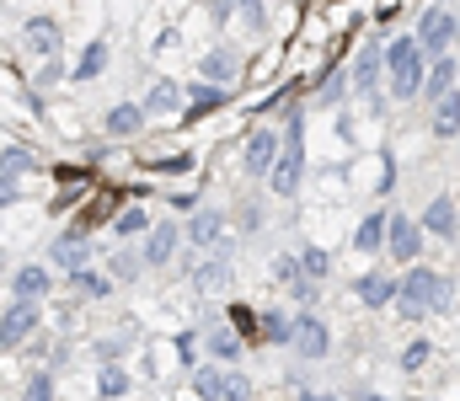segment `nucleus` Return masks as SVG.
<instances>
[{
  "instance_id": "nucleus-28",
  "label": "nucleus",
  "mask_w": 460,
  "mask_h": 401,
  "mask_svg": "<svg viewBox=\"0 0 460 401\" xmlns=\"http://www.w3.org/2000/svg\"><path fill=\"white\" fill-rule=\"evenodd\" d=\"M145 231H150V209L128 204V209L113 214V241H134V236H145Z\"/></svg>"
},
{
  "instance_id": "nucleus-41",
  "label": "nucleus",
  "mask_w": 460,
  "mask_h": 401,
  "mask_svg": "<svg viewBox=\"0 0 460 401\" xmlns=\"http://www.w3.org/2000/svg\"><path fill=\"white\" fill-rule=\"evenodd\" d=\"M230 327H235V332H241V343H246V337L257 332V310H252V305H230Z\"/></svg>"
},
{
  "instance_id": "nucleus-7",
  "label": "nucleus",
  "mask_w": 460,
  "mask_h": 401,
  "mask_svg": "<svg viewBox=\"0 0 460 401\" xmlns=\"http://www.w3.org/2000/svg\"><path fill=\"white\" fill-rule=\"evenodd\" d=\"M412 38L423 43V54H450V48H456V38H460V22H456V11H445V5H429Z\"/></svg>"
},
{
  "instance_id": "nucleus-5",
  "label": "nucleus",
  "mask_w": 460,
  "mask_h": 401,
  "mask_svg": "<svg viewBox=\"0 0 460 401\" xmlns=\"http://www.w3.org/2000/svg\"><path fill=\"white\" fill-rule=\"evenodd\" d=\"M134 241H139V263H145V273H161V267H172L177 247H182V225H177V220H150V231L134 236Z\"/></svg>"
},
{
  "instance_id": "nucleus-3",
  "label": "nucleus",
  "mask_w": 460,
  "mask_h": 401,
  "mask_svg": "<svg viewBox=\"0 0 460 401\" xmlns=\"http://www.w3.org/2000/svg\"><path fill=\"white\" fill-rule=\"evenodd\" d=\"M300 177H305V118H300V108H295V113H289V134L279 139L268 187H273L279 198H295V193H300Z\"/></svg>"
},
{
  "instance_id": "nucleus-47",
  "label": "nucleus",
  "mask_w": 460,
  "mask_h": 401,
  "mask_svg": "<svg viewBox=\"0 0 460 401\" xmlns=\"http://www.w3.org/2000/svg\"><path fill=\"white\" fill-rule=\"evenodd\" d=\"M220 5H230V11H235V5H246V0H220Z\"/></svg>"
},
{
  "instance_id": "nucleus-15",
  "label": "nucleus",
  "mask_w": 460,
  "mask_h": 401,
  "mask_svg": "<svg viewBox=\"0 0 460 401\" xmlns=\"http://www.w3.org/2000/svg\"><path fill=\"white\" fill-rule=\"evenodd\" d=\"M92 263V241H86V231H59L54 241H49V267H59V273H75V267Z\"/></svg>"
},
{
  "instance_id": "nucleus-17",
  "label": "nucleus",
  "mask_w": 460,
  "mask_h": 401,
  "mask_svg": "<svg viewBox=\"0 0 460 401\" xmlns=\"http://www.w3.org/2000/svg\"><path fill=\"white\" fill-rule=\"evenodd\" d=\"M108 70H113V43H108V38H92V43L81 48V59H75L70 81H75V86H92V81H102Z\"/></svg>"
},
{
  "instance_id": "nucleus-14",
  "label": "nucleus",
  "mask_w": 460,
  "mask_h": 401,
  "mask_svg": "<svg viewBox=\"0 0 460 401\" xmlns=\"http://www.w3.org/2000/svg\"><path fill=\"white\" fill-rule=\"evenodd\" d=\"M241 70H246V59H241V48H209V54H199V81H215V86H235L241 81Z\"/></svg>"
},
{
  "instance_id": "nucleus-27",
  "label": "nucleus",
  "mask_w": 460,
  "mask_h": 401,
  "mask_svg": "<svg viewBox=\"0 0 460 401\" xmlns=\"http://www.w3.org/2000/svg\"><path fill=\"white\" fill-rule=\"evenodd\" d=\"M257 337L273 343V348H289V337H295V316H284V310H262V316H257Z\"/></svg>"
},
{
  "instance_id": "nucleus-8",
  "label": "nucleus",
  "mask_w": 460,
  "mask_h": 401,
  "mask_svg": "<svg viewBox=\"0 0 460 401\" xmlns=\"http://www.w3.org/2000/svg\"><path fill=\"white\" fill-rule=\"evenodd\" d=\"M391 263H418V252H423V225L418 220H407V214H391L385 220V247H380Z\"/></svg>"
},
{
  "instance_id": "nucleus-2",
  "label": "nucleus",
  "mask_w": 460,
  "mask_h": 401,
  "mask_svg": "<svg viewBox=\"0 0 460 401\" xmlns=\"http://www.w3.org/2000/svg\"><path fill=\"white\" fill-rule=\"evenodd\" d=\"M396 305H402V316H407V321H418V316H429V310H445V305H450V283H445L434 267L407 263V278H396Z\"/></svg>"
},
{
  "instance_id": "nucleus-45",
  "label": "nucleus",
  "mask_w": 460,
  "mask_h": 401,
  "mask_svg": "<svg viewBox=\"0 0 460 401\" xmlns=\"http://www.w3.org/2000/svg\"><path fill=\"white\" fill-rule=\"evenodd\" d=\"M300 401H338L332 391H300Z\"/></svg>"
},
{
  "instance_id": "nucleus-34",
  "label": "nucleus",
  "mask_w": 460,
  "mask_h": 401,
  "mask_svg": "<svg viewBox=\"0 0 460 401\" xmlns=\"http://www.w3.org/2000/svg\"><path fill=\"white\" fill-rule=\"evenodd\" d=\"M0 171H5V177H32V171H38V155H32L27 144H5V150H0Z\"/></svg>"
},
{
  "instance_id": "nucleus-11",
  "label": "nucleus",
  "mask_w": 460,
  "mask_h": 401,
  "mask_svg": "<svg viewBox=\"0 0 460 401\" xmlns=\"http://www.w3.org/2000/svg\"><path fill=\"white\" fill-rule=\"evenodd\" d=\"M289 348H295L300 359H327V353H332V332H327V321H322L316 310H300V316H295V337H289Z\"/></svg>"
},
{
  "instance_id": "nucleus-36",
  "label": "nucleus",
  "mask_w": 460,
  "mask_h": 401,
  "mask_svg": "<svg viewBox=\"0 0 460 401\" xmlns=\"http://www.w3.org/2000/svg\"><path fill=\"white\" fill-rule=\"evenodd\" d=\"M65 81H70V70L59 65V54H54V59H43V65L32 70V92H54V86H65Z\"/></svg>"
},
{
  "instance_id": "nucleus-21",
  "label": "nucleus",
  "mask_w": 460,
  "mask_h": 401,
  "mask_svg": "<svg viewBox=\"0 0 460 401\" xmlns=\"http://www.w3.org/2000/svg\"><path fill=\"white\" fill-rule=\"evenodd\" d=\"M182 97H188V108L199 113V118H209V113H220L230 102V86H215V81H188L182 86Z\"/></svg>"
},
{
  "instance_id": "nucleus-9",
  "label": "nucleus",
  "mask_w": 460,
  "mask_h": 401,
  "mask_svg": "<svg viewBox=\"0 0 460 401\" xmlns=\"http://www.w3.org/2000/svg\"><path fill=\"white\" fill-rule=\"evenodd\" d=\"M188 283L199 289V294H226L230 289V247H209V252H199V263L188 273Z\"/></svg>"
},
{
  "instance_id": "nucleus-22",
  "label": "nucleus",
  "mask_w": 460,
  "mask_h": 401,
  "mask_svg": "<svg viewBox=\"0 0 460 401\" xmlns=\"http://www.w3.org/2000/svg\"><path fill=\"white\" fill-rule=\"evenodd\" d=\"M353 294H358V305H369V310L396 305V278H385V273H364V278H353Z\"/></svg>"
},
{
  "instance_id": "nucleus-42",
  "label": "nucleus",
  "mask_w": 460,
  "mask_h": 401,
  "mask_svg": "<svg viewBox=\"0 0 460 401\" xmlns=\"http://www.w3.org/2000/svg\"><path fill=\"white\" fill-rule=\"evenodd\" d=\"M423 364H429V343L418 337V343H407V348H402V370L412 375V370H423Z\"/></svg>"
},
{
  "instance_id": "nucleus-13",
  "label": "nucleus",
  "mask_w": 460,
  "mask_h": 401,
  "mask_svg": "<svg viewBox=\"0 0 460 401\" xmlns=\"http://www.w3.org/2000/svg\"><path fill=\"white\" fill-rule=\"evenodd\" d=\"M182 241H188L193 252H209V247H220V241H226V214H220L215 204H199V209H193V220L182 225Z\"/></svg>"
},
{
  "instance_id": "nucleus-23",
  "label": "nucleus",
  "mask_w": 460,
  "mask_h": 401,
  "mask_svg": "<svg viewBox=\"0 0 460 401\" xmlns=\"http://www.w3.org/2000/svg\"><path fill=\"white\" fill-rule=\"evenodd\" d=\"M204 348H209V359L235 364V359H241V332H235L230 321H209V332H204Z\"/></svg>"
},
{
  "instance_id": "nucleus-30",
  "label": "nucleus",
  "mask_w": 460,
  "mask_h": 401,
  "mask_svg": "<svg viewBox=\"0 0 460 401\" xmlns=\"http://www.w3.org/2000/svg\"><path fill=\"white\" fill-rule=\"evenodd\" d=\"M54 397H59V380H54V370H49V364L27 370V380H22V401H54Z\"/></svg>"
},
{
  "instance_id": "nucleus-25",
  "label": "nucleus",
  "mask_w": 460,
  "mask_h": 401,
  "mask_svg": "<svg viewBox=\"0 0 460 401\" xmlns=\"http://www.w3.org/2000/svg\"><path fill=\"white\" fill-rule=\"evenodd\" d=\"M456 70H460L456 54H434V65H429V75H423V97H429V102H439V97L456 86Z\"/></svg>"
},
{
  "instance_id": "nucleus-38",
  "label": "nucleus",
  "mask_w": 460,
  "mask_h": 401,
  "mask_svg": "<svg viewBox=\"0 0 460 401\" xmlns=\"http://www.w3.org/2000/svg\"><path fill=\"white\" fill-rule=\"evenodd\" d=\"M220 401H252V380H246L241 370H226V380H220Z\"/></svg>"
},
{
  "instance_id": "nucleus-16",
  "label": "nucleus",
  "mask_w": 460,
  "mask_h": 401,
  "mask_svg": "<svg viewBox=\"0 0 460 401\" xmlns=\"http://www.w3.org/2000/svg\"><path fill=\"white\" fill-rule=\"evenodd\" d=\"M139 108H145L150 118H172V113H182V108H188V97H182V86H177L172 75H155V81L145 86Z\"/></svg>"
},
{
  "instance_id": "nucleus-6",
  "label": "nucleus",
  "mask_w": 460,
  "mask_h": 401,
  "mask_svg": "<svg viewBox=\"0 0 460 401\" xmlns=\"http://www.w3.org/2000/svg\"><path fill=\"white\" fill-rule=\"evenodd\" d=\"M59 48H65V22H59V16L38 11V16L22 22V54H27V59H54Z\"/></svg>"
},
{
  "instance_id": "nucleus-33",
  "label": "nucleus",
  "mask_w": 460,
  "mask_h": 401,
  "mask_svg": "<svg viewBox=\"0 0 460 401\" xmlns=\"http://www.w3.org/2000/svg\"><path fill=\"white\" fill-rule=\"evenodd\" d=\"M145 273V263H139V247H118L113 257H108V278L113 283H134Z\"/></svg>"
},
{
  "instance_id": "nucleus-43",
  "label": "nucleus",
  "mask_w": 460,
  "mask_h": 401,
  "mask_svg": "<svg viewBox=\"0 0 460 401\" xmlns=\"http://www.w3.org/2000/svg\"><path fill=\"white\" fill-rule=\"evenodd\" d=\"M343 86H348L343 75H332V81H327V86H322V97H327V102H338V97H343Z\"/></svg>"
},
{
  "instance_id": "nucleus-20",
  "label": "nucleus",
  "mask_w": 460,
  "mask_h": 401,
  "mask_svg": "<svg viewBox=\"0 0 460 401\" xmlns=\"http://www.w3.org/2000/svg\"><path fill=\"white\" fill-rule=\"evenodd\" d=\"M429 236H439V241H456L460 231V214H456V198H429V209H423V220H418Z\"/></svg>"
},
{
  "instance_id": "nucleus-10",
  "label": "nucleus",
  "mask_w": 460,
  "mask_h": 401,
  "mask_svg": "<svg viewBox=\"0 0 460 401\" xmlns=\"http://www.w3.org/2000/svg\"><path fill=\"white\" fill-rule=\"evenodd\" d=\"M5 289H11V300H32V305H43L49 294H54V273L49 263H22L5 273Z\"/></svg>"
},
{
  "instance_id": "nucleus-39",
  "label": "nucleus",
  "mask_w": 460,
  "mask_h": 401,
  "mask_svg": "<svg viewBox=\"0 0 460 401\" xmlns=\"http://www.w3.org/2000/svg\"><path fill=\"white\" fill-rule=\"evenodd\" d=\"M230 16H241V27H246V32H262V27H268V11H262V0H246V5H235Z\"/></svg>"
},
{
  "instance_id": "nucleus-44",
  "label": "nucleus",
  "mask_w": 460,
  "mask_h": 401,
  "mask_svg": "<svg viewBox=\"0 0 460 401\" xmlns=\"http://www.w3.org/2000/svg\"><path fill=\"white\" fill-rule=\"evenodd\" d=\"M257 225H262V209H246V214H241V231H246V236H252V231H257Z\"/></svg>"
},
{
  "instance_id": "nucleus-1",
  "label": "nucleus",
  "mask_w": 460,
  "mask_h": 401,
  "mask_svg": "<svg viewBox=\"0 0 460 401\" xmlns=\"http://www.w3.org/2000/svg\"><path fill=\"white\" fill-rule=\"evenodd\" d=\"M423 75H429V54L423 43L407 32V38H391L385 43V81H391V97L396 102H418L423 97Z\"/></svg>"
},
{
  "instance_id": "nucleus-19",
  "label": "nucleus",
  "mask_w": 460,
  "mask_h": 401,
  "mask_svg": "<svg viewBox=\"0 0 460 401\" xmlns=\"http://www.w3.org/2000/svg\"><path fill=\"white\" fill-rule=\"evenodd\" d=\"M385 75V48L369 38L364 48H358V59H353V86L364 92V97H375V81Z\"/></svg>"
},
{
  "instance_id": "nucleus-12",
  "label": "nucleus",
  "mask_w": 460,
  "mask_h": 401,
  "mask_svg": "<svg viewBox=\"0 0 460 401\" xmlns=\"http://www.w3.org/2000/svg\"><path fill=\"white\" fill-rule=\"evenodd\" d=\"M273 155H279V129H252L246 134V144H241V171L257 177V182H268Z\"/></svg>"
},
{
  "instance_id": "nucleus-46",
  "label": "nucleus",
  "mask_w": 460,
  "mask_h": 401,
  "mask_svg": "<svg viewBox=\"0 0 460 401\" xmlns=\"http://www.w3.org/2000/svg\"><path fill=\"white\" fill-rule=\"evenodd\" d=\"M5 273H11V263H5V252H0V278H5Z\"/></svg>"
},
{
  "instance_id": "nucleus-37",
  "label": "nucleus",
  "mask_w": 460,
  "mask_h": 401,
  "mask_svg": "<svg viewBox=\"0 0 460 401\" xmlns=\"http://www.w3.org/2000/svg\"><path fill=\"white\" fill-rule=\"evenodd\" d=\"M300 267H305V278H311V283H322V278L332 273V257H327L322 247H305V252H300Z\"/></svg>"
},
{
  "instance_id": "nucleus-24",
  "label": "nucleus",
  "mask_w": 460,
  "mask_h": 401,
  "mask_svg": "<svg viewBox=\"0 0 460 401\" xmlns=\"http://www.w3.org/2000/svg\"><path fill=\"white\" fill-rule=\"evenodd\" d=\"M65 283H70V289H75L81 300H108V294L118 289L113 278H108V273H97L92 263H86V267H75V273H65Z\"/></svg>"
},
{
  "instance_id": "nucleus-26",
  "label": "nucleus",
  "mask_w": 460,
  "mask_h": 401,
  "mask_svg": "<svg viewBox=\"0 0 460 401\" xmlns=\"http://www.w3.org/2000/svg\"><path fill=\"white\" fill-rule=\"evenodd\" d=\"M429 129L439 134V139H456L460 134V92L450 86L439 102H434V118H429Z\"/></svg>"
},
{
  "instance_id": "nucleus-35",
  "label": "nucleus",
  "mask_w": 460,
  "mask_h": 401,
  "mask_svg": "<svg viewBox=\"0 0 460 401\" xmlns=\"http://www.w3.org/2000/svg\"><path fill=\"white\" fill-rule=\"evenodd\" d=\"M134 343H139V332H134V327H123V332H108V337H97V359H102V364H113V359H123Z\"/></svg>"
},
{
  "instance_id": "nucleus-32",
  "label": "nucleus",
  "mask_w": 460,
  "mask_h": 401,
  "mask_svg": "<svg viewBox=\"0 0 460 401\" xmlns=\"http://www.w3.org/2000/svg\"><path fill=\"white\" fill-rule=\"evenodd\" d=\"M128 386H134V380H128V370H123V364H102V370H97V397L102 401H118V397H128Z\"/></svg>"
},
{
  "instance_id": "nucleus-29",
  "label": "nucleus",
  "mask_w": 460,
  "mask_h": 401,
  "mask_svg": "<svg viewBox=\"0 0 460 401\" xmlns=\"http://www.w3.org/2000/svg\"><path fill=\"white\" fill-rule=\"evenodd\" d=\"M385 220H391V214H380V209L364 214L358 231H353V247H358V252H380V247H385Z\"/></svg>"
},
{
  "instance_id": "nucleus-18",
  "label": "nucleus",
  "mask_w": 460,
  "mask_h": 401,
  "mask_svg": "<svg viewBox=\"0 0 460 401\" xmlns=\"http://www.w3.org/2000/svg\"><path fill=\"white\" fill-rule=\"evenodd\" d=\"M145 124H150V113H145L139 102H113V108L102 113V134H108V139H139Z\"/></svg>"
},
{
  "instance_id": "nucleus-40",
  "label": "nucleus",
  "mask_w": 460,
  "mask_h": 401,
  "mask_svg": "<svg viewBox=\"0 0 460 401\" xmlns=\"http://www.w3.org/2000/svg\"><path fill=\"white\" fill-rule=\"evenodd\" d=\"M22 198H27V182H22V177H5V171H0V214H5V209H16Z\"/></svg>"
},
{
  "instance_id": "nucleus-31",
  "label": "nucleus",
  "mask_w": 460,
  "mask_h": 401,
  "mask_svg": "<svg viewBox=\"0 0 460 401\" xmlns=\"http://www.w3.org/2000/svg\"><path fill=\"white\" fill-rule=\"evenodd\" d=\"M220 380H226V364L215 359V364H199L188 386H193V397L199 401H220Z\"/></svg>"
},
{
  "instance_id": "nucleus-48",
  "label": "nucleus",
  "mask_w": 460,
  "mask_h": 401,
  "mask_svg": "<svg viewBox=\"0 0 460 401\" xmlns=\"http://www.w3.org/2000/svg\"><path fill=\"white\" fill-rule=\"evenodd\" d=\"M364 401H391V397H364Z\"/></svg>"
},
{
  "instance_id": "nucleus-4",
  "label": "nucleus",
  "mask_w": 460,
  "mask_h": 401,
  "mask_svg": "<svg viewBox=\"0 0 460 401\" xmlns=\"http://www.w3.org/2000/svg\"><path fill=\"white\" fill-rule=\"evenodd\" d=\"M38 332H43V305L11 300V305L0 310V353H22Z\"/></svg>"
}]
</instances>
